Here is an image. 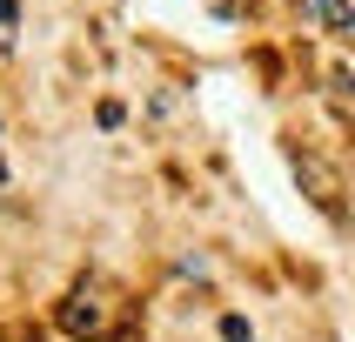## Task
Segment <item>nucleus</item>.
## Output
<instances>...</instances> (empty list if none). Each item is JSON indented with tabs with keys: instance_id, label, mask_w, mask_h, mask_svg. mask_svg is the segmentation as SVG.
I'll use <instances>...</instances> for the list:
<instances>
[{
	"instance_id": "3",
	"label": "nucleus",
	"mask_w": 355,
	"mask_h": 342,
	"mask_svg": "<svg viewBox=\"0 0 355 342\" xmlns=\"http://www.w3.org/2000/svg\"><path fill=\"white\" fill-rule=\"evenodd\" d=\"M302 14L315 20V27H342V34H355V0H302Z\"/></svg>"
},
{
	"instance_id": "6",
	"label": "nucleus",
	"mask_w": 355,
	"mask_h": 342,
	"mask_svg": "<svg viewBox=\"0 0 355 342\" xmlns=\"http://www.w3.org/2000/svg\"><path fill=\"white\" fill-rule=\"evenodd\" d=\"M336 94H342V101H355V74H342V67H336Z\"/></svg>"
},
{
	"instance_id": "2",
	"label": "nucleus",
	"mask_w": 355,
	"mask_h": 342,
	"mask_svg": "<svg viewBox=\"0 0 355 342\" xmlns=\"http://www.w3.org/2000/svg\"><path fill=\"white\" fill-rule=\"evenodd\" d=\"M295 181L315 195V208H329V215L342 208V181H336V168H322L315 155H295Z\"/></svg>"
},
{
	"instance_id": "5",
	"label": "nucleus",
	"mask_w": 355,
	"mask_h": 342,
	"mask_svg": "<svg viewBox=\"0 0 355 342\" xmlns=\"http://www.w3.org/2000/svg\"><path fill=\"white\" fill-rule=\"evenodd\" d=\"M0 47H14V0H0Z\"/></svg>"
},
{
	"instance_id": "4",
	"label": "nucleus",
	"mask_w": 355,
	"mask_h": 342,
	"mask_svg": "<svg viewBox=\"0 0 355 342\" xmlns=\"http://www.w3.org/2000/svg\"><path fill=\"white\" fill-rule=\"evenodd\" d=\"M221 342H255V336H248V322H241V316H228V322H221Z\"/></svg>"
},
{
	"instance_id": "1",
	"label": "nucleus",
	"mask_w": 355,
	"mask_h": 342,
	"mask_svg": "<svg viewBox=\"0 0 355 342\" xmlns=\"http://www.w3.org/2000/svg\"><path fill=\"white\" fill-rule=\"evenodd\" d=\"M60 329L80 336V342L121 336V329H128V302H121V289H114V282H101V275L74 282V296L60 302Z\"/></svg>"
}]
</instances>
